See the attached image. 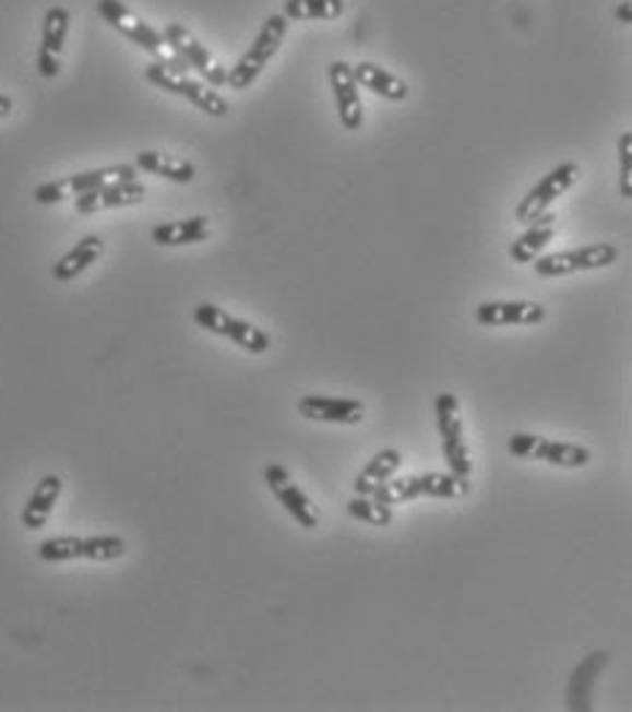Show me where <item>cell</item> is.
I'll use <instances>...</instances> for the list:
<instances>
[{
	"label": "cell",
	"instance_id": "cell-1",
	"mask_svg": "<svg viewBox=\"0 0 632 712\" xmlns=\"http://www.w3.org/2000/svg\"><path fill=\"white\" fill-rule=\"evenodd\" d=\"M96 9H99L102 20H105L107 25H112L118 34H123L129 41H134L140 50L151 52L156 61L178 69V72H189L187 61H183V58H178L176 52L170 50V45L165 41V36H162L156 28H151L148 23H143V20H140L134 12H129L121 0H99V3H96Z\"/></svg>",
	"mask_w": 632,
	"mask_h": 712
},
{
	"label": "cell",
	"instance_id": "cell-2",
	"mask_svg": "<svg viewBox=\"0 0 632 712\" xmlns=\"http://www.w3.org/2000/svg\"><path fill=\"white\" fill-rule=\"evenodd\" d=\"M288 23L290 20L285 17V14H272V17H266V23H263L261 34L255 36V41H252L250 50H247L245 56L239 58V63H236V67L228 72L230 88L245 91V88H250L258 78H261L263 69L269 67V61L277 56L279 45H283L285 34H288Z\"/></svg>",
	"mask_w": 632,
	"mask_h": 712
},
{
	"label": "cell",
	"instance_id": "cell-3",
	"mask_svg": "<svg viewBox=\"0 0 632 712\" xmlns=\"http://www.w3.org/2000/svg\"><path fill=\"white\" fill-rule=\"evenodd\" d=\"M145 80L154 83L156 88L167 91V94L183 96V99L192 102L194 107H200V110L211 118H225L230 110L228 102H225L217 91L208 88V85L200 83V80H192L187 72H178V69L167 67V63L156 61L151 63V67H145Z\"/></svg>",
	"mask_w": 632,
	"mask_h": 712
},
{
	"label": "cell",
	"instance_id": "cell-4",
	"mask_svg": "<svg viewBox=\"0 0 632 712\" xmlns=\"http://www.w3.org/2000/svg\"><path fill=\"white\" fill-rule=\"evenodd\" d=\"M194 321L203 329H208V332L219 334V337L234 340L236 345L252 351V354H263V351L272 348V337H269L261 327H255V323L250 321H241V318L230 316L228 310L211 305V301H203V305L194 307Z\"/></svg>",
	"mask_w": 632,
	"mask_h": 712
},
{
	"label": "cell",
	"instance_id": "cell-5",
	"mask_svg": "<svg viewBox=\"0 0 632 712\" xmlns=\"http://www.w3.org/2000/svg\"><path fill=\"white\" fill-rule=\"evenodd\" d=\"M506 450L523 461H542L561 468H581L592 461V452L581 444H567V441H550L545 436L534 434H512L506 441Z\"/></svg>",
	"mask_w": 632,
	"mask_h": 712
},
{
	"label": "cell",
	"instance_id": "cell-6",
	"mask_svg": "<svg viewBox=\"0 0 632 712\" xmlns=\"http://www.w3.org/2000/svg\"><path fill=\"white\" fill-rule=\"evenodd\" d=\"M436 417H439L441 430V447H444V458L450 463V472L457 477H472V458H468L466 436H463V417L461 403L452 392H441L436 397Z\"/></svg>",
	"mask_w": 632,
	"mask_h": 712
},
{
	"label": "cell",
	"instance_id": "cell-7",
	"mask_svg": "<svg viewBox=\"0 0 632 712\" xmlns=\"http://www.w3.org/2000/svg\"><path fill=\"white\" fill-rule=\"evenodd\" d=\"M577 178H581V167H577L575 162H564V165L553 167V170H550L548 176H542V181H539L537 187H532L528 195L521 201V206H517L515 212L517 223L528 225L537 217H542L570 187H575Z\"/></svg>",
	"mask_w": 632,
	"mask_h": 712
},
{
	"label": "cell",
	"instance_id": "cell-8",
	"mask_svg": "<svg viewBox=\"0 0 632 712\" xmlns=\"http://www.w3.org/2000/svg\"><path fill=\"white\" fill-rule=\"evenodd\" d=\"M165 41L170 45V50L176 52L178 58L187 61V67L198 69L200 78L211 85V88H219V85H228V69L217 61V58L211 56L192 34H189L183 25L178 23H167L165 31H162Z\"/></svg>",
	"mask_w": 632,
	"mask_h": 712
},
{
	"label": "cell",
	"instance_id": "cell-9",
	"mask_svg": "<svg viewBox=\"0 0 632 712\" xmlns=\"http://www.w3.org/2000/svg\"><path fill=\"white\" fill-rule=\"evenodd\" d=\"M619 258V250L613 245H588L581 247V250H567L556 252V256L534 258V272L539 277H564V274L575 272H592V269H603L616 263Z\"/></svg>",
	"mask_w": 632,
	"mask_h": 712
},
{
	"label": "cell",
	"instance_id": "cell-10",
	"mask_svg": "<svg viewBox=\"0 0 632 712\" xmlns=\"http://www.w3.org/2000/svg\"><path fill=\"white\" fill-rule=\"evenodd\" d=\"M263 477H266L269 490L277 496L279 505L288 510V515L294 518V521L299 523L301 529H315L318 526L315 505H312L310 496H307L305 490H301L299 485L294 483V477L288 474V468L279 466V463H269L266 472H263Z\"/></svg>",
	"mask_w": 632,
	"mask_h": 712
},
{
	"label": "cell",
	"instance_id": "cell-11",
	"mask_svg": "<svg viewBox=\"0 0 632 712\" xmlns=\"http://www.w3.org/2000/svg\"><path fill=\"white\" fill-rule=\"evenodd\" d=\"M69 23H72L69 9L63 7L47 9L45 28H41V47H39V56H36V67H39L41 78L52 80L58 72H61V52H63V45H67Z\"/></svg>",
	"mask_w": 632,
	"mask_h": 712
},
{
	"label": "cell",
	"instance_id": "cell-12",
	"mask_svg": "<svg viewBox=\"0 0 632 712\" xmlns=\"http://www.w3.org/2000/svg\"><path fill=\"white\" fill-rule=\"evenodd\" d=\"M329 83H332L334 102H337L339 123H343L348 132H356L365 121V110H361V96L359 85H356L354 72H350V63L334 61L329 67Z\"/></svg>",
	"mask_w": 632,
	"mask_h": 712
},
{
	"label": "cell",
	"instance_id": "cell-13",
	"mask_svg": "<svg viewBox=\"0 0 632 712\" xmlns=\"http://www.w3.org/2000/svg\"><path fill=\"white\" fill-rule=\"evenodd\" d=\"M145 187L140 181H112V185L91 190L85 195L74 198V212L77 214H96L107 212V209H123L143 203Z\"/></svg>",
	"mask_w": 632,
	"mask_h": 712
},
{
	"label": "cell",
	"instance_id": "cell-14",
	"mask_svg": "<svg viewBox=\"0 0 632 712\" xmlns=\"http://www.w3.org/2000/svg\"><path fill=\"white\" fill-rule=\"evenodd\" d=\"M545 307L537 301H482L477 307V321L482 327H532L545 321Z\"/></svg>",
	"mask_w": 632,
	"mask_h": 712
},
{
	"label": "cell",
	"instance_id": "cell-15",
	"mask_svg": "<svg viewBox=\"0 0 632 712\" xmlns=\"http://www.w3.org/2000/svg\"><path fill=\"white\" fill-rule=\"evenodd\" d=\"M299 414L315 423H337L356 425L365 417V406L350 397H329V395H305L299 401Z\"/></svg>",
	"mask_w": 632,
	"mask_h": 712
},
{
	"label": "cell",
	"instance_id": "cell-16",
	"mask_svg": "<svg viewBox=\"0 0 632 712\" xmlns=\"http://www.w3.org/2000/svg\"><path fill=\"white\" fill-rule=\"evenodd\" d=\"M350 72H354V80L359 88L372 91V94L383 96V99H389V102L408 99V94H410L408 83H405V80H400L397 74L386 72L383 67H375V63H370V61H361V63H356V67H350Z\"/></svg>",
	"mask_w": 632,
	"mask_h": 712
},
{
	"label": "cell",
	"instance_id": "cell-17",
	"mask_svg": "<svg viewBox=\"0 0 632 712\" xmlns=\"http://www.w3.org/2000/svg\"><path fill=\"white\" fill-rule=\"evenodd\" d=\"M556 230H559V217L550 212H545L542 217H537L534 223H528V230L523 236H517L510 245V258L515 263H532L545 247L553 241Z\"/></svg>",
	"mask_w": 632,
	"mask_h": 712
},
{
	"label": "cell",
	"instance_id": "cell-18",
	"mask_svg": "<svg viewBox=\"0 0 632 712\" xmlns=\"http://www.w3.org/2000/svg\"><path fill=\"white\" fill-rule=\"evenodd\" d=\"M102 252H105V241H102L99 236H85V239H80L77 245L52 266V277H56L58 283H69V280L80 277L91 263L99 261Z\"/></svg>",
	"mask_w": 632,
	"mask_h": 712
},
{
	"label": "cell",
	"instance_id": "cell-19",
	"mask_svg": "<svg viewBox=\"0 0 632 712\" xmlns=\"http://www.w3.org/2000/svg\"><path fill=\"white\" fill-rule=\"evenodd\" d=\"M112 181H138V167L112 165V167H99V170L74 173V176L63 178V187H67V195L77 198L91 190H99V187L105 185H112Z\"/></svg>",
	"mask_w": 632,
	"mask_h": 712
},
{
	"label": "cell",
	"instance_id": "cell-20",
	"mask_svg": "<svg viewBox=\"0 0 632 712\" xmlns=\"http://www.w3.org/2000/svg\"><path fill=\"white\" fill-rule=\"evenodd\" d=\"M211 234L208 217H189L176 219V223H162L151 230V239L159 247H181V245H198L205 241Z\"/></svg>",
	"mask_w": 632,
	"mask_h": 712
},
{
	"label": "cell",
	"instance_id": "cell-21",
	"mask_svg": "<svg viewBox=\"0 0 632 712\" xmlns=\"http://www.w3.org/2000/svg\"><path fill=\"white\" fill-rule=\"evenodd\" d=\"M400 466H403V455H400V450H394V447L375 452V455H372V461L367 463L359 474H356V479H354L356 496H370L378 485L386 483V479H392L394 474L400 472Z\"/></svg>",
	"mask_w": 632,
	"mask_h": 712
},
{
	"label": "cell",
	"instance_id": "cell-22",
	"mask_svg": "<svg viewBox=\"0 0 632 712\" xmlns=\"http://www.w3.org/2000/svg\"><path fill=\"white\" fill-rule=\"evenodd\" d=\"M61 490H63L61 477H56V474H47V477L36 485L34 494H31L28 505H25L23 526L25 529L45 526L47 518H50V512H52V507H56L58 496H61Z\"/></svg>",
	"mask_w": 632,
	"mask_h": 712
},
{
	"label": "cell",
	"instance_id": "cell-23",
	"mask_svg": "<svg viewBox=\"0 0 632 712\" xmlns=\"http://www.w3.org/2000/svg\"><path fill=\"white\" fill-rule=\"evenodd\" d=\"M134 167L167 178V181H176V185H189L194 178L192 162L178 159V156L172 154H159V151H140V154L134 156Z\"/></svg>",
	"mask_w": 632,
	"mask_h": 712
},
{
	"label": "cell",
	"instance_id": "cell-24",
	"mask_svg": "<svg viewBox=\"0 0 632 712\" xmlns=\"http://www.w3.org/2000/svg\"><path fill=\"white\" fill-rule=\"evenodd\" d=\"M605 663H608V652H592V655L575 668V674H572L570 679V710H592L594 677L599 674V668H605Z\"/></svg>",
	"mask_w": 632,
	"mask_h": 712
},
{
	"label": "cell",
	"instance_id": "cell-25",
	"mask_svg": "<svg viewBox=\"0 0 632 712\" xmlns=\"http://www.w3.org/2000/svg\"><path fill=\"white\" fill-rule=\"evenodd\" d=\"M419 490L421 496H430V499H463V496L472 490V483L466 477H457V474H419Z\"/></svg>",
	"mask_w": 632,
	"mask_h": 712
},
{
	"label": "cell",
	"instance_id": "cell-26",
	"mask_svg": "<svg viewBox=\"0 0 632 712\" xmlns=\"http://www.w3.org/2000/svg\"><path fill=\"white\" fill-rule=\"evenodd\" d=\"M345 12V0H285L283 14L288 20H337Z\"/></svg>",
	"mask_w": 632,
	"mask_h": 712
},
{
	"label": "cell",
	"instance_id": "cell-27",
	"mask_svg": "<svg viewBox=\"0 0 632 712\" xmlns=\"http://www.w3.org/2000/svg\"><path fill=\"white\" fill-rule=\"evenodd\" d=\"M348 512L350 518H356V521L370 523V526H378V529L392 526L394 521L392 507L381 505V501H375L372 496H354V499L348 501Z\"/></svg>",
	"mask_w": 632,
	"mask_h": 712
},
{
	"label": "cell",
	"instance_id": "cell-28",
	"mask_svg": "<svg viewBox=\"0 0 632 712\" xmlns=\"http://www.w3.org/2000/svg\"><path fill=\"white\" fill-rule=\"evenodd\" d=\"M127 554V543L116 534H96V537H83V559L91 562H112Z\"/></svg>",
	"mask_w": 632,
	"mask_h": 712
},
{
	"label": "cell",
	"instance_id": "cell-29",
	"mask_svg": "<svg viewBox=\"0 0 632 712\" xmlns=\"http://www.w3.org/2000/svg\"><path fill=\"white\" fill-rule=\"evenodd\" d=\"M41 562H72L83 559V537H50L39 546Z\"/></svg>",
	"mask_w": 632,
	"mask_h": 712
},
{
	"label": "cell",
	"instance_id": "cell-30",
	"mask_svg": "<svg viewBox=\"0 0 632 712\" xmlns=\"http://www.w3.org/2000/svg\"><path fill=\"white\" fill-rule=\"evenodd\" d=\"M619 167H621V198L632 201V132L619 138Z\"/></svg>",
	"mask_w": 632,
	"mask_h": 712
},
{
	"label": "cell",
	"instance_id": "cell-31",
	"mask_svg": "<svg viewBox=\"0 0 632 712\" xmlns=\"http://www.w3.org/2000/svg\"><path fill=\"white\" fill-rule=\"evenodd\" d=\"M67 198V187H63V178L58 181H47V185L36 187L34 201L41 203V206H50V203H61Z\"/></svg>",
	"mask_w": 632,
	"mask_h": 712
},
{
	"label": "cell",
	"instance_id": "cell-32",
	"mask_svg": "<svg viewBox=\"0 0 632 712\" xmlns=\"http://www.w3.org/2000/svg\"><path fill=\"white\" fill-rule=\"evenodd\" d=\"M616 20H619L621 25H632V3H630V0L619 3V9H616Z\"/></svg>",
	"mask_w": 632,
	"mask_h": 712
},
{
	"label": "cell",
	"instance_id": "cell-33",
	"mask_svg": "<svg viewBox=\"0 0 632 712\" xmlns=\"http://www.w3.org/2000/svg\"><path fill=\"white\" fill-rule=\"evenodd\" d=\"M12 107H14V102L9 99V96H0V118H7L9 112H12Z\"/></svg>",
	"mask_w": 632,
	"mask_h": 712
}]
</instances>
